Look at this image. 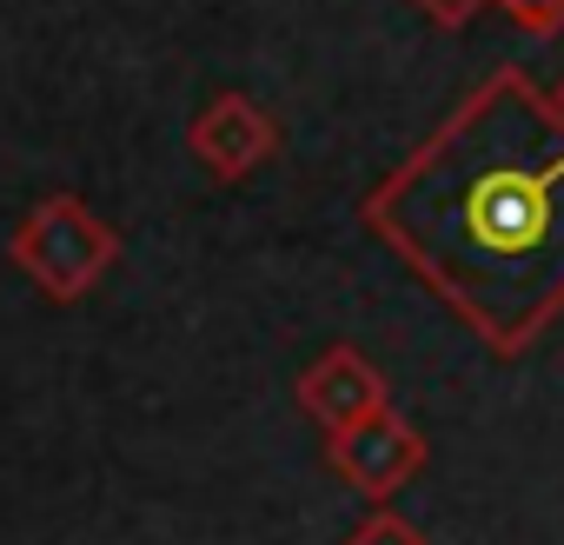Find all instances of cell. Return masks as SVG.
Instances as JSON below:
<instances>
[{"instance_id": "8992f818", "label": "cell", "mask_w": 564, "mask_h": 545, "mask_svg": "<svg viewBox=\"0 0 564 545\" xmlns=\"http://www.w3.org/2000/svg\"><path fill=\"white\" fill-rule=\"evenodd\" d=\"M346 545H432L405 512H392V505H372L352 532H346Z\"/></svg>"}, {"instance_id": "52a82bcc", "label": "cell", "mask_w": 564, "mask_h": 545, "mask_svg": "<svg viewBox=\"0 0 564 545\" xmlns=\"http://www.w3.org/2000/svg\"><path fill=\"white\" fill-rule=\"evenodd\" d=\"M498 8H505L524 34H538V41H551V34L564 28V0H498Z\"/></svg>"}, {"instance_id": "ba28073f", "label": "cell", "mask_w": 564, "mask_h": 545, "mask_svg": "<svg viewBox=\"0 0 564 545\" xmlns=\"http://www.w3.org/2000/svg\"><path fill=\"white\" fill-rule=\"evenodd\" d=\"M412 8H419L432 28H465L478 8H491V0H412Z\"/></svg>"}, {"instance_id": "9c48e42d", "label": "cell", "mask_w": 564, "mask_h": 545, "mask_svg": "<svg viewBox=\"0 0 564 545\" xmlns=\"http://www.w3.org/2000/svg\"><path fill=\"white\" fill-rule=\"evenodd\" d=\"M557 100H564V81H557Z\"/></svg>"}, {"instance_id": "3957f363", "label": "cell", "mask_w": 564, "mask_h": 545, "mask_svg": "<svg viewBox=\"0 0 564 545\" xmlns=\"http://www.w3.org/2000/svg\"><path fill=\"white\" fill-rule=\"evenodd\" d=\"M425 459H432V446H425V432H419L399 406H386V413L366 419V426L326 432V466H333L359 499H372V505H392V499L425 472Z\"/></svg>"}, {"instance_id": "277c9868", "label": "cell", "mask_w": 564, "mask_h": 545, "mask_svg": "<svg viewBox=\"0 0 564 545\" xmlns=\"http://www.w3.org/2000/svg\"><path fill=\"white\" fill-rule=\"evenodd\" d=\"M186 147H193V160L213 173V180H246V173H259L272 153H279V120L252 100V94H239V87H219V94H206L199 107H193V120H186Z\"/></svg>"}, {"instance_id": "7a4b0ae2", "label": "cell", "mask_w": 564, "mask_h": 545, "mask_svg": "<svg viewBox=\"0 0 564 545\" xmlns=\"http://www.w3.org/2000/svg\"><path fill=\"white\" fill-rule=\"evenodd\" d=\"M113 259H120V233L80 193H47L14 226V266L41 287L47 307H80L113 272Z\"/></svg>"}, {"instance_id": "5b68a950", "label": "cell", "mask_w": 564, "mask_h": 545, "mask_svg": "<svg viewBox=\"0 0 564 545\" xmlns=\"http://www.w3.org/2000/svg\"><path fill=\"white\" fill-rule=\"evenodd\" d=\"M293 399H300V413H306L313 426L346 432V426L379 419V413L392 406V386H386V373H379L359 346H326V353L293 380Z\"/></svg>"}, {"instance_id": "6da1fadb", "label": "cell", "mask_w": 564, "mask_h": 545, "mask_svg": "<svg viewBox=\"0 0 564 545\" xmlns=\"http://www.w3.org/2000/svg\"><path fill=\"white\" fill-rule=\"evenodd\" d=\"M359 220L498 360L564 320V100L524 67L485 74Z\"/></svg>"}]
</instances>
